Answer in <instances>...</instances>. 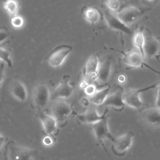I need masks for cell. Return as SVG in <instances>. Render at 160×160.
Segmentation results:
<instances>
[{
	"instance_id": "obj_11",
	"label": "cell",
	"mask_w": 160,
	"mask_h": 160,
	"mask_svg": "<svg viewBox=\"0 0 160 160\" xmlns=\"http://www.w3.org/2000/svg\"><path fill=\"white\" fill-rule=\"evenodd\" d=\"M108 113L109 109L106 108L103 114L99 115L98 113L96 106L91 104V105L89 106L82 114L77 116V119L80 123L92 124L109 116Z\"/></svg>"
},
{
	"instance_id": "obj_21",
	"label": "cell",
	"mask_w": 160,
	"mask_h": 160,
	"mask_svg": "<svg viewBox=\"0 0 160 160\" xmlns=\"http://www.w3.org/2000/svg\"><path fill=\"white\" fill-rule=\"evenodd\" d=\"M110 89L111 86L108 85L103 89L98 90L93 96L91 98H88L89 102L95 106H101L104 102L105 99L109 95Z\"/></svg>"
},
{
	"instance_id": "obj_35",
	"label": "cell",
	"mask_w": 160,
	"mask_h": 160,
	"mask_svg": "<svg viewBox=\"0 0 160 160\" xmlns=\"http://www.w3.org/2000/svg\"><path fill=\"white\" fill-rule=\"evenodd\" d=\"M159 57H160V55H158V56H157V58H157V59H159Z\"/></svg>"
},
{
	"instance_id": "obj_32",
	"label": "cell",
	"mask_w": 160,
	"mask_h": 160,
	"mask_svg": "<svg viewBox=\"0 0 160 160\" xmlns=\"http://www.w3.org/2000/svg\"><path fill=\"white\" fill-rule=\"evenodd\" d=\"M6 141V138L4 136H2V134H0V152H1V150L2 149V147L4 146Z\"/></svg>"
},
{
	"instance_id": "obj_14",
	"label": "cell",
	"mask_w": 160,
	"mask_h": 160,
	"mask_svg": "<svg viewBox=\"0 0 160 160\" xmlns=\"http://www.w3.org/2000/svg\"><path fill=\"white\" fill-rule=\"evenodd\" d=\"M38 116L41 122L43 129L46 134L52 136L56 135L58 132V123L55 119L51 116L44 112L42 109H38Z\"/></svg>"
},
{
	"instance_id": "obj_17",
	"label": "cell",
	"mask_w": 160,
	"mask_h": 160,
	"mask_svg": "<svg viewBox=\"0 0 160 160\" xmlns=\"http://www.w3.org/2000/svg\"><path fill=\"white\" fill-rule=\"evenodd\" d=\"M140 112L142 119L146 124L153 127L160 126V108L148 106Z\"/></svg>"
},
{
	"instance_id": "obj_31",
	"label": "cell",
	"mask_w": 160,
	"mask_h": 160,
	"mask_svg": "<svg viewBox=\"0 0 160 160\" xmlns=\"http://www.w3.org/2000/svg\"><path fill=\"white\" fill-rule=\"evenodd\" d=\"M4 62H0V84L4 79Z\"/></svg>"
},
{
	"instance_id": "obj_8",
	"label": "cell",
	"mask_w": 160,
	"mask_h": 160,
	"mask_svg": "<svg viewBox=\"0 0 160 160\" xmlns=\"http://www.w3.org/2000/svg\"><path fill=\"white\" fill-rule=\"evenodd\" d=\"M72 47L68 44H61L56 47L46 57V60L51 67L58 68L64 62L66 57L72 51Z\"/></svg>"
},
{
	"instance_id": "obj_15",
	"label": "cell",
	"mask_w": 160,
	"mask_h": 160,
	"mask_svg": "<svg viewBox=\"0 0 160 160\" xmlns=\"http://www.w3.org/2000/svg\"><path fill=\"white\" fill-rule=\"evenodd\" d=\"M99 63V57L97 54L92 55L88 59L82 72L83 80L86 81L88 83H90L89 80H92L91 82H93L96 77Z\"/></svg>"
},
{
	"instance_id": "obj_19",
	"label": "cell",
	"mask_w": 160,
	"mask_h": 160,
	"mask_svg": "<svg viewBox=\"0 0 160 160\" xmlns=\"http://www.w3.org/2000/svg\"><path fill=\"white\" fill-rule=\"evenodd\" d=\"M10 92L18 101L23 102L26 100L28 93L24 84L18 79L12 80L9 86Z\"/></svg>"
},
{
	"instance_id": "obj_10",
	"label": "cell",
	"mask_w": 160,
	"mask_h": 160,
	"mask_svg": "<svg viewBox=\"0 0 160 160\" xmlns=\"http://www.w3.org/2000/svg\"><path fill=\"white\" fill-rule=\"evenodd\" d=\"M32 98L37 109H42L44 108L51 99V94L48 86L44 83L37 84L33 90Z\"/></svg>"
},
{
	"instance_id": "obj_1",
	"label": "cell",
	"mask_w": 160,
	"mask_h": 160,
	"mask_svg": "<svg viewBox=\"0 0 160 160\" xmlns=\"http://www.w3.org/2000/svg\"><path fill=\"white\" fill-rule=\"evenodd\" d=\"M4 156L6 160H40L41 157L37 149L19 145L14 141L6 144Z\"/></svg>"
},
{
	"instance_id": "obj_30",
	"label": "cell",
	"mask_w": 160,
	"mask_h": 160,
	"mask_svg": "<svg viewBox=\"0 0 160 160\" xmlns=\"http://www.w3.org/2000/svg\"><path fill=\"white\" fill-rule=\"evenodd\" d=\"M158 91H157V96L156 101V107L160 108V78L159 81L158 82Z\"/></svg>"
},
{
	"instance_id": "obj_27",
	"label": "cell",
	"mask_w": 160,
	"mask_h": 160,
	"mask_svg": "<svg viewBox=\"0 0 160 160\" xmlns=\"http://www.w3.org/2000/svg\"><path fill=\"white\" fill-rule=\"evenodd\" d=\"M105 5L111 11H116L119 9L120 6L119 1H114V0H108L104 2Z\"/></svg>"
},
{
	"instance_id": "obj_2",
	"label": "cell",
	"mask_w": 160,
	"mask_h": 160,
	"mask_svg": "<svg viewBox=\"0 0 160 160\" xmlns=\"http://www.w3.org/2000/svg\"><path fill=\"white\" fill-rule=\"evenodd\" d=\"M158 86V82H156L148 87L139 89L127 88L122 91V100L125 105L136 109L139 112L148 106L146 104L144 103L140 99V93L154 89Z\"/></svg>"
},
{
	"instance_id": "obj_18",
	"label": "cell",
	"mask_w": 160,
	"mask_h": 160,
	"mask_svg": "<svg viewBox=\"0 0 160 160\" xmlns=\"http://www.w3.org/2000/svg\"><path fill=\"white\" fill-rule=\"evenodd\" d=\"M122 89L119 88L114 93L108 95L104 102L101 106H109L116 111H122L126 106L122 100Z\"/></svg>"
},
{
	"instance_id": "obj_7",
	"label": "cell",
	"mask_w": 160,
	"mask_h": 160,
	"mask_svg": "<svg viewBox=\"0 0 160 160\" xmlns=\"http://www.w3.org/2000/svg\"><path fill=\"white\" fill-rule=\"evenodd\" d=\"M74 112L72 106L63 99L54 100L51 106V116L55 119L57 123L67 121Z\"/></svg>"
},
{
	"instance_id": "obj_22",
	"label": "cell",
	"mask_w": 160,
	"mask_h": 160,
	"mask_svg": "<svg viewBox=\"0 0 160 160\" xmlns=\"http://www.w3.org/2000/svg\"><path fill=\"white\" fill-rule=\"evenodd\" d=\"M144 29V28L143 26H141L135 31L132 37V42H133V44L135 46L136 48L138 49L141 51L143 56L144 57V51H143V45H144V33H143Z\"/></svg>"
},
{
	"instance_id": "obj_3",
	"label": "cell",
	"mask_w": 160,
	"mask_h": 160,
	"mask_svg": "<svg viewBox=\"0 0 160 160\" xmlns=\"http://www.w3.org/2000/svg\"><path fill=\"white\" fill-rule=\"evenodd\" d=\"M117 51L122 53L123 54V58L121 59L122 62L126 66H129L130 68H146L149 70L154 72L155 73L160 75V71L154 69L147 63L145 62V58L141 54V51L137 48H133L128 52H124L122 51Z\"/></svg>"
},
{
	"instance_id": "obj_4",
	"label": "cell",
	"mask_w": 160,
	"mask_h": 160,
	"mask_svg": "<svg viewBox=\"0 0 160 160\" xmlns=\"http://www.w3.org/2000/svg\"><path fill=\"white\" fill-rule=\"evenodd\" d=\"M149 9L151 8L142 9L135 6H128L116 13L115 16L123 24L129 27Z\"/></svg>"
},
{
	"instance_id": "obj_28",
	"label": "cell",
	"mask_w": 160,
	"mask_h": 160,
	"mask_svg": "<svg viewBox=\"0 0 160 160\" xmlns=\"http://www.w3.org/2000/svg\"><path fill=\"white\" fill-rule=\"evenodd\" d=\"M10 36L11 32L6 27L2 26L0 28V44L6 41Z\"/></svg>"
},
{
	"instance_id": "obj_23",
	"label": "cell",
	"mask_w": 160,
	"mask_h": 160,
	"mask_svg": "<svg viewBox=\"0 0 160 160\" xmlns=\"http://www.w3.org/2000/svg\"><path fill=\"white\" fill-rule=\"evenodd\" d=\"M4 8L11 17L17 15L19 10V3L17 1H6L4 2Z\"/></svg>"
},
{
	"instance_id": "obj_5",
	"label": "cell",
	"mask_w": 160,
	"mask_h": 160,
	"mask_svg": "<svg viewBox=\"0 0 160 160\" xmlns=\"http://www.w3.org/2000/svg\"><path fill=\"white\" fill-rule=\"evenodd\" d=\"M143 51L144 57L147 58H157L160 54V38L154 37L151 31L147 28L144 29Z\"/></svg>"
},
{
	"instance_id": "obj_12",
	"label": "cell",
	"mask_w": 160,
	"mask_h": 160,
	"mask_svg": "<svg viewBox=\"0 0 160 160\" xmlns=\"http://www.w3.org/2000/svg\"><path fill=\"white\" fill-rule=\"evenodd\" d=\"M70 76L64 75L61 81L51 94V99H62L69 98L73 92V86L69 83Z\"/></svg>"
},
{
	"instance_id": "obj_9",
	"label": "cell",
	"mask_w": 160,
	"mask_h": 160,
	"mask_svg": "<svg viewBox=\"0 0 160 160\" xmlns=\"http://www.w3.org/2000/svg\"><path fill=\"white\" fill-rule=\"evenodd\" d=\"M134 136L133 132L129 131L118 138H115L111 146V150L113 154L119 157L125 156L127 151L132 145Z\"/></svg>"
},
{
	"instance_id": "obj_29",
	"label": "cell",
	"mask_w": 160,
	"mask_h": 160,
	"mask_svg": "<svg viewBox=\"0 0 160 160\" xmlns=\"http://www.w3.org/2000/svg\"><path fill=\"white\" fill-rule=\"evenodd\" d=\"M54 142V139L52 136L46 135L42 139V143L46 146H51Z\"/></svg>"
},
{
	"instance_id": "obj_25",
	"label": "cell",
	"mask_w": 160,
	"mask_h": 160,
	"mask_svg": "<svg viewBox=\"0 0 160 160\" xmlns=\"http://www.w3.org/2000/svg\"><path fill=\"white\" fill-rule=\"evenodd\" d=\"M98 86L97 84H96L94 82H91L89 83L84 89V93L88 98H91L93 96L95 93L97 92Z\"/></svg>"
},
{
	"instance_id": "obj_16",
	"label": "cell",
	"mask_w": 160,
	"mask_h": 160,
	"mask_svg": "<svg viewBox=\"0 0 160 160\" xmlns=\"http://www.w3.org/2000/svg\"><path fill=\"white\" fill-rule=\"evenodd\" d=\"M104 16L108 26L111 29L122 32L129 36H133L134 32L132 29L130 27L123 24L114 14H112L111 12L105 11L104 12Z\"/></svg>"
},
{
	"instance_id": "obj_24",
	"label": "cell",
	"mask_w": 160,
	"mask_h": 160,
	"mask_svg": "<svg viewBox=\"0 0 160 160\" xmlns=\"http://www.w3.org/2000/svg\"><path fill=\"white\" fill-rule=\"evenodd\" d=\"M0 60L3 61V62H6L9 67L11 68L12 66L10 51L1 47H0Z\"/></svg>"
},
{
	"instance_id": "obj_34",
	"label": "cell",
	"mask_w": 160,
	"mask_h": 160,
	"mask_svg": "<svg viewBox=\"0 0 160 160\" xmlns=\"http://www.w3.org/2000/svg\"><path fill=\"white\" fill-rule=\"evenodd\" d=\"M125 81H126V77H125L124 75L121 74V75H120V76L118 77V81H119V82L122 83V82H124Z\"/></svg>"
},
{
	"instance_id": "obj_26",
	"label": "cell",
	"mask_w": 160,
	"mask_h": 160,
	"mask_svg": "<svg viewBox=\"0 0 160 160\" xmlns=\"http://www.w3.org/2000/svg\"><path fill=\"white\" fill-rule=\"evenodd\" d=\"M11 23L12 26L14 28H19L23 26L24 24V19L20 15H16L11 17Z\"/></svg>"
},
{
	"instance_id": "obj_6",
	"label": "cell",
	"mask_w": 160,
	"mask_h": 160,
	"mask_svg": "<svg viewBox=\"0 0 160 160\" xmlns=\"http://www.w3.org/2000/svg\"><path fill=\"white\" fill-rule=\"evenodd\" d=\"M108 117L109 116H106L104 119L95 123L91 124V128L94 134L98 144L101 145L106 152H107V150L104 144V139H108L111 140L112 142H113L115 139L114 137L111 134L109 130Z\"/></svg>"
},
{
	"instance_id": "obj_33",
	"label": "cell",
	"mask_w": 160,
	"mask_h": 160,
	"mask_svg": "<svg viewBox=\"0 0 160 160\" xmlns=\"http://www.w3.org/2000/svg\"><path fill=\"white\" fill-rule=\"evenodd\" d=\"M82 104L84 106L88 107V106H89V104H90V102H89V100H88V98H84L82 99Z\"/></svg>"
},
{
	"instance_id": "obj_20",
	"label": "cell",
	"mask_w": 160,
	"mask_h": 160,
	"mask_svg": "<svg viewBox=\"0 0 160 160\" xmlns=\"http://www.w3.org/2000/svg\"><path fill=\"white\" fill-rule=\"evenodd\" d=\"M82 12L87 21L92 24L99 22L102 18V12L94 7H85L82 9Z\"/></svg>"
},
{
	"instance_id": "obj_13",
	"label": "cell",
	"mask_w": 160,
	"mask_h": 160,
	"mask_svg": "<svg viewBox=\"0 0 160 160\" xmlns=\"http://www.w3.org/2000/svg\"><path fill=\"white\" fill-rule=\"evenodd\" d=\"M112 64V61L110 58H106L99 63L96 77L93 81L98 86H102L108 83L111 74Z\"/></svg>"
}]
</instances>
